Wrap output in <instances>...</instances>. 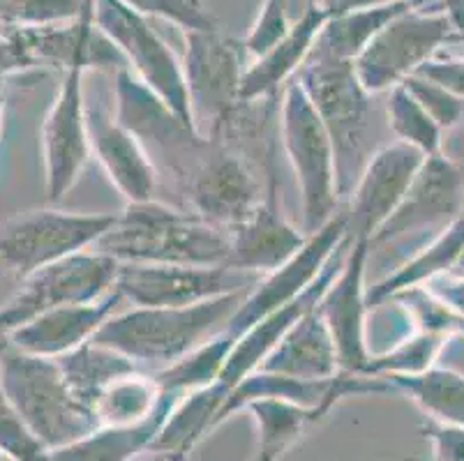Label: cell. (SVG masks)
Listing matches in <instances>:
<instances>
[{
  "label": "cell",
  "mask_w": 464,
  "mask_h": 461,
  "mask_svg": "<svg viewBox=\"0 0 464 461\" xmlns=\"http://www.w3.org/2000/svg\"><path fill=\"white\" fill-rule=\"evenodd\" d=\"M289 28V0H264L259 19L252 25V33L246 40L247 53L259 58L276 42H280Z\"/></svg>",
  "instance_id": "37"
},
{
  "label": "cell",
  "mask_w": 464,
  "mask_h": 461,
  "mask_svg": "<svg viewBox=\"0 0 464 461\" xmlns=\"http://www.w3.org/2000/svg\"><path fill=\"white\" fill-rule=\"evenodd\" d=\"M439 7L449 14L459 40L464 42V0H439Z\"/></svg>",
  "instance_id": "41"
},
{
  "label": "cell",
  "mask_w": 464,
  "mask_h": 461,
  "mask_svg": "<svg viewBox=\"0 0 464 461\" xmlns=\"http://www.w3.org/2000/svg\"><path fill=\"white\" fill-rule=\"evenodd\" d=\"M92 16H95V24L102 35H107L113 46L123 53L125 61L132 65L134 74L171 111L194 125L183 65L176 61L171 49L160 40L158 33L149 28L143 14H139L137 10L128 7L121 0H95Z\"/></svg>",
  "instance_id": "11"
},
{
  "label": "cell",
  "mask_w": 464,
  "mask_h": 461,
  "mask_svg": "<svg viewBox=\"0 0 464 461\" xmlns=\"http://www.w3.org/2000/svg\"><path fill=\"white\" fill-rule=\"evenodd\" d=\"M3 83H5V79H0V92H3Z\"/></svg>",
  "instance_id": "45"
},
{
  "label": "cell",
  "mask_w": 464,
  "mask_h": 461,
  "mask_svg": "<svg viewBox=\"0 0 464 461\" xmlns=\"http://www.w3.org/2000/svg\"><path fill=\"white\" fill-rule=\"evenodd\" d=\"M116 259L95 249L72 254L21 279V289L0 307V340L35 316L67 304H86L116 289Z\"/></svg>",
  "instance_id": "9"
},
{
  "label": "cell",
  "mask_w": 464,
  "mask_h": 461,
  "mask_svg": "<svg viewBox=\"0 0 464 461\" xmlns=\"http://www.w3.org/2000/svg\"><path fill=\"white\" fill-rule=\"evenodd\" d=\"M164 390L155 376L132 374L113 380L111 386L97 397L92 404L97 429L100 427H130L139 425L155 413L162 401Z\"/></svg>",
  "instance_id": "29"
},
{
  "label": "cell",
  "mask_w": 464,
  "mask_h": 461,
  "mask_svg": "<svg viewBox=\"0 0 464 461\" xmlns=\"http://www.w3.org/2000/svg\"><path fill=\"white\" fill-rule=\"evenodd\" d=\"M250 291L219 295L188 307H134L97 330L92 341L128 355L137 365H174L180 358L225 332Z\"/></svg>",
  "instance_id": "2"
},
{
  "label": "cell",
  "mask_w": 464,
  "mask_h": 461,
  "mask_svg": "<svg viewBox=\"0 0 464 461\" xmlns=\"http://www.w3.org/2000/svg\"><path fill=\"white\" fill-rule=\"evenodd\" d=\"M185 83L194 125L204 137L219 139L240 109V51L219 31H188Z\"/></svg>",
  "instance_id": "10"
},
{
  "label": "cell",
  "mask_w": 464,
  "mask_h": 461,
  "mask_svg": "<svg viewBox=\"0 0 464 461\" xmlns=\"http://www.w3.org/2000/svg\"><path fill=\"white\" fill-rule=\"evenodd\" d=\"M256 461H261V459H256Z\"/></svg>",
  "instance_id": "47"
},
{
  "label": "cell",
  "mask_w": 464,
  "mask_h": 461,
  "mask_svg": "<svg viewBox=\"0 0 464 461\" xmlns=\"http://www.w3.org/2000/svg\"><path fill=\"white\" fill-rule=\"evenodd\" d=\"M395 390H404L432 420L464 427V376L453 370H432L413 376H391Z\"/></svg>",
  "instance_id": "31"
},
{
  "label": "cell",
  "mask_w": 464,
  "mask_h": 461,
  "mask_svg": "<svg viewBox=\"0 0 464 461\" xmlns=\"http://www.w3.org/2000/svg\"><path fill=\"white\" fill-rule=\"evenodd\" d=\"M333 16L335 12L322 5L319 0H310L307 10L303 12L296 24H291L286 35L266 53H261L255 65L247 67L243 74V86H240V101H259L276 97L282 83L289 82L294 72L305 65L316 37Z\"/></svg>",
  "instance_id": "23"
},
{
  "label": "cell",
  "mask_w": 464,
  "mask_h": 461,
  "mask_svg": "<svg viewBox=\"0 0 464 461\" xmlns=\"http://www.w3.org/2000/svg\"><path fill=\"white\" fill-rule=\"evenodd\" d=\"M453 335L434 332V330H420L419 335L395 341L386 353L372 355L362 371V376H377V379H391V376H413L432 370L434 360L444 351L446 341Z\"/></svg>",
  "instance_id": "33"
},
{
  "label": "cell",
  "mask_w": 464,
  "mask_h": 461,
  "mask_svg": "<svg viewBox=\"0 0 464 461\" xmlns=\"http://www.w3.org/2000/svg\"><path fill=\"white\" fill-rule=\"evenodd\" d=\"M74 65L65 72L61 91L42 125V162H44L46 201L58 203L67 197L91 159L86 101H83V72Z\"/></svg>",
  "instance_id": "15"
},
{
  "label": "cell",
  "mask_w": 464,
  "mask_h": 461,
  "mask_svg": "<svg viewBox=\"0 0 464 461\" xmlns=\"http://www.w3.org/2000/svg\"><path fill=\"white\" fill-rule=\"evenodd\" d=\"M116 217L52 208L21 213L0 228V270L26 279L72 254L92 249Z\"/></svg>",
  "instance_id": "8"
},
{
  "label": "cell",
  "mask_w": 464,
  "mask_h": 461,
  "mask_svg": "<svg viewBox=\"0 0 464 461\" xmlns=\"http://www.w3.org/2000/svg\"><path fill=\"white\" fill-rule=\"evenodd\" d=\"M464 215V171L444 155L425 158L402 203L370 240V247L395 243L409 234L446 226Z\"/></svg>",
  "instance_id": "17"
},
{
  "label": "cell",
  "mask_w": 464,
  "mask_h": 461,
  "mask_svg": "<svg viewBox=\"0 0 464 461\" xmlns=\"http://www.w3.org/2000/svg\"><path fill=\"white\" fill-rule=\"evenodd\" d=\"M234 341L236 337L229 335L227 330L210 337L208 341L189 351L179 362L160 370L155 374L160 388L164 392L188 395V392L213 386L215 380L219 379V374H222V370H225V362L229 358L231 349H234Z\"/></svg>",
  "instance_id": "32"
},
{
  "label": "cell",
  "mask_w": 464,
  "mask_h": 461,
  "mask_svg": "<svg viewBox=\"0 0 464 461\" xmlns=\"http://www.w3.org/2000/svg\"><path fill=\"white\" fill-rule=\"evenodd\" d=\"M280 125L282 146L301 189L303 231L312 235L337 215L340 192L333 141L298 79L285 88Z\"/></svg>",
  "instance_id": "5"
},
{
  "label": "cell",
  "mask_w": 464,
  "mask_h": 461,
  "mask_svg": "<svg viewBox=\"0 0 464 461\" xmlns=\"http://www.w3.org/2000/svg\"><path fill=\"white\" fill-rule=\"evenodd\" d=\"M305 231H298L282 213L277 178L271 167L259 208L229 231V265L247 273L268 274L282 268L305 245Z\"/></svg>",
  "instance_id": "19"
},
{
  "label": "cell",
  "mask_w": 464,
  "mask_h": 461,
  "mask_svg": "<svg viewBox=\"0 0 464 461\" xmlns=\"http://www.w3.org/2000/svg\"><path fill=\"white\" fill-rule=\"evenodd\" d=\"M259 427V459L276 461L312 422L322 420L328 411L307 408L286 399H256L246 406Z\"/></svg>",
  "instance_id": "30"
},
{
  "label": "cell",
  "mask_w": 464,
  "mask_h": 461,
  "mask_svg": "<svg viewBox=\"0 0 464 461\" xmlns=\"http://www.w3.org/2000/svg\"><path fill=\"white\" fill-rule=\"evenodd\" d=\"M259 370L303 380H328L340 374L335 341L316 307L296 321Z\"/></svg>",
  "instance_id": "24"
},
{
  "label": "cell",
  "mask_w": 464,
  "mask_h": 461,
  "mask_svg": "<svg viewBox=\"0 0 464 461\" xmlns=\"http://www.w3.org/2000/svg\"><path fill=\"white\" fill-rule=\"evenodd\" d=\"M349 245H352V240L337 249V254L331 259V264L326 265V270L322 273V277L316 279L314 284H312L310 289L301 295V298H296L294 303L285 304V307L276 310L273 314L264 316V319L256 321L252 328H247L243 335L236 337L234 349H231L229 358H227V362H225V370H222V374H219V379H218V383L225 388L227 395H229V392L238 386L240 380L247 379L252 371L259 370L261 362H264L266 358L271 355V351L280 344L282 337H285L286 332L294 328V325H296V321L301 319L303 314H307L310 310H314L316 304H319L324 291L328 289V284L333 282V277L337 274V270H340L342 264H344V256H347V252H349Z\"/></svg>",
  "instance_id": "20"
},
{
  "label": "cell",
  "mask_w": 464,
  "mask_h": 461,
  "mask_svg": "<svg viewBox=\"0 0 464 461\" xmlns=\"http://www.w3.org/2000/svg\"><path fill=\"white\" fill-rule=\"evenodd\" d=\"M416 74L464 100V58H432Z\"/></svg>",
  "instance_id": "39"
},
{
  "label": "cell",
  "mask_w": 464,
  "mask_h": 461,
  "mask_svg": "<svg viewBox=\"0 0 464 461\" xmlns=\"http://www.w3.org/2000/svg\"><path fill=\"white\" fill-rule=\"evenodd\" d=\"M370 254H372V247L368 238L352 240L344 264L316 304L335 341L340 370L361 376L372 358L368 351V337H365L370 312L365 270H368Z\"/></svg>",
  "instance_id": "16"
},
{
  "label": "cell",
  "mask_w": 464,
  "mask_h": 461,
  "mask_svg": "<svg viewBox=\"0 0 464 461\" xmlns=\"http://www.w3.org/2000/svg\"><path fill=\"white\" fill-rule=\"evenodd\" d=\"M428 3L430 0H400V3H386V5L340 12L324 25V31L319 33L307 58L353 62L358 53L370 44V40L382 31L383 25L391 24L402 12L423 7Z\"/></svg>",
  "instance_id": "26"
},
{
  "label": "cell",
  "mask_w": 464,
  "mask_h": 461,
  "mask_svg": "<svg viewBox=\"0 0 464 461\" xmlns=\"http://www.w3.org/2000/svg\"><path fill=\"white\" fill-rule=\"evenodd\" d=\"M425 289L464 319V274H439Z\"/></svg>",
  "instance_id": "40"
},
{
  "label": "cell",
  "mask_w": 464,
  "mask_h": 461,
  "mask_svg": "<svg viewBox=\"0 0 464 461\" xmlns=\"http://www.w3.org/2000/svg\"><path fill=\"white\" fill-rule=\"evenodd\" d=\"M56 360L61 365L63 376L70 383L72 392L91 411L97 397L102 395L113 380L137 371V362L130 360L128 355L118 353L109 346L95 344L92 340L79 349L70 351V353L61 355Z\"/></svg>",
  "instance_id": "28"
},
{
  "label": "cell",
  "mask_w": 464,
  "mask_h": 461,
  "mask_svg": "<svg viewBox=\"0 0 464 461\" xmlns=\"http://www.w3.org/2000/svg\"><path fill=\"white\" fill-rule=\"evenodd\" d=\"M404 86L411 91V95L420 101V107L432 116V120L441 130H453L464 118V100H459L458 95L441 88L439 83L430 82L425 76H409Z\"/></svg>",
  "instance_id": "36"
},
{
  "label": "cell",
  "mask_w": 464,
  "mask_h": 461,
  "mask_svg": "<svg viewBox=\"0 0 464 461\" xmlns=\"http://www.w3.org/2000/svg\"><path fill=\"white\" fill-rule=\"evenodd\" d=\"M264 274L231 265L121 264L116 289L134 307H188L219 295L252 291Z\"/></svg>",
  "instance_id": "12"
},
{
  "label": "cell",
  "mask_w": 464,
  "mask_h": 461,
  "mask_svg": "<svg viewBox=\"0 0 464 461\" xmlns=\"http://www.w3.org/2000/svg\"><path fill=\"white\" fill-rule=\"evenodd\" d=\"M423 162V152L402 141L370 155L353 187L352 208L347 210L349 240H372V235L398 210Z\"/></svg>",
  "instance_id": "18"
},
{
  "label": "cell",
  "mask_w": 464,
  "mask_h": 461,
  "mask_svg": "<svg viewBox=\"0 0 464 461\" xmlns=\"http://www.w3.org/2000/svg\"><path fill=\"white\" fill-rule=\"evenodd\" d=\"M298 82L310 95L316 113L328 130L335 150L337 192L349 197L356 187L365 159L370 130V92L361 86L353 62L307 58Z\"/></svg>",
  "instance_id": "4"
},
{
  "label": "cell",
  "mask_w": 464,
  "mask_h": 461,
  "mask_svg": "<svg viewBox=\"0 0 464 461\" xmlns=\"http://www.w3.org/2000/svg\"><path fill=\"white\" fill-rule=\"evenodd\" d=\"M86 118L91 150L113 187L128 198V203L150 201L158 187V167L143 143L104 109L86 104Z\"/></svg>",
  "instance_id": "21"
},
{
  "label": "cell",
  "mask_w": 464,
  "mask_h": 461,
  "mask_svg": "<svg viewBox=\"0 0 464 461\" xmlns=\"http://www.w3.org/2000/svg\"><path fill=\"white\" fill-rule=\"evenodd\" d=\"M183 395L164 392L150 418L130 427H100L82 441L52 452V461H130L137 452L149 450L167 422L169 413Z\"/></svg>",
  "instance_id": "25"
},
{
  "label": "cell",
  "mask_w": 464,
  "mask_h": 461,
  "mask_svg": "<svg viewBox=\"0 0 464 461\" xmlns=\"http://www.w3.org/2000/svg\"><path fill=\"white\" fill-rule=\"evenodd\" d=\"M0 390L49 452L97 429L95 416L72 392L56 358L24 353L0 340Z\"/></svg>",
  "instance_id": "3"
},
{
  "label": "cell",
  "mask_w": 464,
  "mask_h": 461,
  "mask_svg": "<svg viewBox=\"0 0 464 461\" xmlns=\"http://www.w3.org/2000/svg\"><path fill=\"white\" fill-rule=\"evenodd\" d=\"M121 291L113 289L104 298L86 304H67L35 316L26 325L16 328L5 337L7 344L31 355L61 358L79 349L95 337V332L113 316L116 307L123 303Z\"/></svg>",
  "instance_id": "22"
},
{
  "label": "cell",
  "mask_w": 464,
  "mask_h": 461,
  "mask_svg": "<svg viewBox=\"0 0 464 461\" xmlns=\"http://www.w3.org/2000/svg\"><path fill=\"white\" fill-rule=\"evenodd\" d=\"M116 120L143 143L153 162L158 159L174 173L180 185L188 183L213 143V137H204L171 111L128 67H121L116 76Z\"/></svg>",
  "instance_id": "6"
},
{
  "label": "cell",
  "mask_w": 464,
  "mask_h": 461,
  "mask_svg": "<svg viewBox=\"0 0 464 461\" xmlns=\"http://www.w3.org/2000/svg\"><path fill=\"white\" fill-rule=\"evenodd\" d=\"M464 249V215L455 219L450 226L439 231L432 243L419 249V254L409 259L402 268L388 274L386 279L377 282L372 289H368V307H379L388 303L395 295L404 293L409 289H419L420 284H428L439 274H446L455 268L459 254Z\"/></svg>",
  "instance_id": "27"
},
{
  "label": "cell",
  "mask_w": 464,
  "mask_h": 461,
  "mask_svg": "<svg viewBox=\"0 0 464 461\" xmlns=\"http://www.w3.org/2000/svg\"><path fill=\"white\" fill-rule=\"evenodd\" d=\"M425 437L432 443V461H464V427L432 420Z\"/></svg>",
  "instance_id": "38"
},
{
  "label": "cell",
  "mask_w": 464,
  "mask_h": 461,
  "mask_svg": "<svg viewBox=\"0 0 464 461\" xmlns=\"http://www.w3.org/2000/svg\"><path fill=\"white\" fill-rule=\"evenodd\" d=\"M386 3H400V0H347L344 10H358V7H372V5H386Z\"/></svg>",
  "instance_id": "42"
},
{
  "label": "cell",
  "mask_w": 464,
  "mask_h": 461,
  "mask_svg": "<svg viewBox=\"0 0 464 461\" xmlns=\"http://www.w3.org/2000/svg\"><path fill=\"white\" fill-rule=\"evenodd\" d=\"M183 192L194 215L231 231L259 208L266 189L234 143L213 139L204 162L183 185Z\"/></svg>",
  "instance_id": "13"
},
{
  "label": "cell",
  "mask_w": 464,
  "mask_h": 461,
  "mask_svg": "<svg viewBox=\"0 0 464 461\" xmlns=\"http://www.w3.org/2000/svg\"><path fill=\"white\" fill-rule=\"evenodd\" d=\"M139 14H158L183 25L185 31H219L218 19L201 0H121Z\"/></svg>",
  "instance_id": "35"
},
{
  "label": "cell",
  "mask_w": 464,
  "mask_h": 461,
  "mask_svg": "<svg viewBox=\"0 0 464 461\" xmlns=\"http://www.w3.org/2000/svg\"><path fill=\"white\" fill-rule=\"evenodd\" d=\"M3 113H5V95L0 92V132H3Z\"/></svg>",
  "instance_id": "43"
},
{
  "label": "cell",
  "mask_w": 464,
  "mask_h": 461,
  "mask_svg": "<svg viewBox=\"0 0 464 461\" xmlns=\"http://www.w3.org/2000/svg\"><path fill=\"white\" fill-rule=\"evenodd\" d=\"M388 122L393 127L398 139L407 146H413L420 150L425 158L441 155V137L444 130L432 120L428 111L420 107V101L411 95L404 83L391 91L386 104Z\"/></svg>",
  "instance_id": "34"
},
{
  "label": "cell",
  "mask_w": 464,
  "mask_h": 461,
  "mask_svg": "<svg viewBox=\"0 0 464 461\" xmlns=\"http://www.w3.org/2000/svg\"><path fill=\"white\" fill-rule=\"evenodd\" d=\"M95 252L118 264L229 265V231L167 203H128Z\"/></svg>",
  "instance_id": "1"
},
{
  "label": "cell",
  "mask_w": 464,
  "mask_h": 461,
  "mask_svg": "<svg viewBox=\"0 0 464 461\" xmlns=\"http://www.w3.org/2000/svg\"><path fill=\"white\" fill-rule=\"evenodd\" d=\"M347 243V213H337L316 234L307 235L305 245L282 268L261 277L259 284L246 295L238 312L231 316L227 332L240 337L256 321L301 298L316 279L322 277V273L331 264L337 249Z\"/></svg>",
  "instance_id": "14"
},
{
  "label": "cell",
  "mask_w": 464,
  "mask_h": 461,
  "mask_svg": "<svg viewBox=\"0 0 464 461\" xmlns=\"http://www.w3.org/2000/svg\"><path fill=\"white\" fill-rule=\"evenodd\" d=\"M453 270H459L458 274H464V249H462V254H459V259H458V264H455Z\"/></svg>",
  "instance_id": "44"
},
{
  "label": "cell",
  "mask_w": 464,
  "mask_h": 461,
  "mask_svg": "<svg viewBox=\"0 0 464 461\" xmlns=\"http://www.w3.org/2000/svg\"><path fill=\"white\" fill-rule=\"evenodd\" d=\"M453 40L459 37L441 7L432 12L413 7L395 16L370 40L353 61V72L370 95L393 91Z\"/></svg>",
  "instance_id": "7"
},
{
  "label": "cell",
  "mask_w": 464,
  "mask_h": 461,
  "mask_svg": "<svg viewBox=\"0 0 464 461\" xmlns=\"http://www.w3.org/2000/svg\"><path fill=\"white\" fill-rule=\"evenodd\" d=\"M411 461H432V459H411Z\"/></svg>",
  "instance_id": "46"
}]
</instances>
